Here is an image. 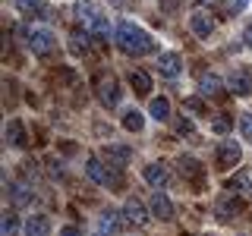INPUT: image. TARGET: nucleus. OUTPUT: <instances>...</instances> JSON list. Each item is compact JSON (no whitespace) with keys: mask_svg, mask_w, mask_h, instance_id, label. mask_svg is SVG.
I'll use <instances>...</instances> for the list:
<instances>
[{"mask_svg":"<svg viewBox=\"0 0 252 236\" xmlns=\"http://www.w3.org/2000/svg\"><path fill=\"white\" fill-rule=\"evenodd\" d=\"M85 173H89V179H92V183H98V186H107V189L120 186L117 170H110V164H104L101 157H92V161L85 164Z\"/></svg>","mask_w":252,"mask_h":236,"instance_id":"obj_3","label":"nucleus"},{"mask_svg":"<svg viewBox=\"0 0 252 236\" xmlns=\"http://www.w3.org/2000/svg\"><path fill=\"white\" fill-rule=\"evenodd\" d=\"M123 126L129 132H139L142 129V114H136V110H126V114H123Z\"/></svg>","mask_w":252,"mask_h":236,"instance_id":"obj_24","label":"nucleus"},{"mask_svg":"<svg viewBox=\"0 0 252 236\" xmlns=\"http://www.w3.org/2000/svg\"><path fill=\"white\" fill-rule=\"evenodd\" d=\"M123 224H126L123 211H101V217H98V233L114 236V233L123 230Z\"/></svg>","mask_w":252,"mask_h":236,"instance_id":"obj_9","label":"nucleus"},{"mask_svg":"<svg viewBox=\"0 0 252 236\" xmlns=\"http://www.w3.org/2000/svg\"><path fill=\"white\" fill-rule=\"evenodd\" d=\"M19 217H16L13 214V211H6V214H3V220H0V236H16V233H19Z\"/></svg>","mask_w":252,"mask_h":236,"instance_id":"obj_21","label":"nucleus"},{"mask_svg":"<svg viewBox=\"0 0 252 236\" xmlns=\"http://www.w3.org/2000/svg\"><path fill=\"white\" fill-rule=\"evenodd\" d=\"M16 6H19L22 13H29V16L32 13H44L41 10V0H16Z\"/></svg>","mask_w":252,"mask_h":236,"instance_id":"obj_26","label":"nucleus"},{"mask_svg":"<svg viewBox=\"0 0 252 236\" xmlns=\"http://www.w3.org/2000/svg\"><path fill=\"white\" fill-rule=\"evenodd\" d=\"M142 179H145L152 189H164V186L170 183V173H167L164 164H148V167L142 170Z\"/></svg>","mask_w":252,"mask_h":236,"instance_id":"obj_10","label":"nucleus"},{"mask_svg":"<svg viewBox=\"0 0 252 236\" xmlns=\"http://www.w3.org/2000/svg\"><path fill=\"white\" fill-rule=\"evenodd\" d=\"M164 13H173V10H177V6H180V0H164Z\"/></svg>","mask_w":252,"mask_h":236,"instance_id":"obj_30","label":"nucleus"},{"mask_svg":"<svg viewBox=\"0 0 252 236\" xmlns=\"http://www.w3.org/2000/svg\"><path fill=\"white\" fill-rule=\"evenodd\" d=\"M240 132H243L246 139H252V114H243V117H240Z\"/></svg>","mask_w":252,"mask_h":236,"instance_id":"obj_28","label":"nucleus"},{"mask_svg":"<svg viewBox=\"0 0 252 236\" xmlns=\"http://www.w3.org/2000/svg\"><path fill=\"white\" fill-rule=\"evenodd\" d=\"M22 230H26V236H47L51 233V224H47V217L35 214V217H29L26 224H22Z\"/></svg>","mask_w":252,"mask_h":236,"instance_id":"obj_16","label":"nucleus"},{"mask_svg":"<svg viewBox=\"0 0 252 236\" xmlns=\"http://www.w3.org/2000/svg\"><path fill=\"white\" fill-rule=\"evenodd\" d=\"M129 82H132V88H136L139 94H152V76H148V73L136 69V73L129 76Z\"/></svg>","mask_w":252,"mask_h":236,"instance_id":"obj_20","label":"nucleus"},{"mask_svg":"<svg viewBox=\"0 0 252 236\" xmlns=\"http://www.w3.org/2000/svg\"><path fill=\"white\" fill-rule=\"evenodd\" d=\"M10 202L16 205V208H26V205L35 202V195H32V189L26 183H13L10 186Z\"/></svg>","mask_w":252,"mask_h":236,"instance_id":"obj_14","label":"nucleus"},{"mask_svg":"<svg viewBox=\"0 0 252 236\" xmlns=\"http://www.w3.org/2000/svg\"><path fill=\"white\" fill-rule=\"evenodd\" d=\"M249 199H252V186H249Z\"/></svg>","mask_w":252,"mask_h":236,"instance_id":"obj_34","label":"nucleus"},{"mask_svg":"<svg viewBox=\"0 0 252 236\" xmlns=\"http://www.w3.org/2000/svg\"><path fill=\"white\" fill-rule=\"evenodd\" d=\"M218 217H233V214H240L243 211V202L236 199V195H220V202H218Z\"/></svg>","mask_w":252,"mask_h":236,"instance_id":"obj_15","label":"nucleus"},{"mask_svg":"<svg viewBox=\"0 0 252 236\" xmlns=\"http://www.w3.org/2000/svg\"><path fill=\"white\" fill-rule=\"evenodd\" d=\"M224 85H227V91H230V94H240V98L252 94V76H246V73H230Z\"/></svg>","mask_w":252,"mask_h":236,"instance_id":"obj_11","label":"nucleus"},{"mask_svg":"<svg viewBox=\"0 0 252 236\" xmlns=\"http://www.w3.org/2000/svg\"><path fill=\"white\" fill-rule=\"evenodd\" d=\"M76 19L85 26V31H92V35H98V38L110 35V22H107V16L101 13V6L94 3V0H79L76 3Z\"/></svg>","mask_w":252,"mask_h":236,"instance_id":"obj_2","label":"nucleus"},{"mask_svg":"<svg viewBox=\"0 0 252 236\" xmlns=\"http://www.w3.org/2000/svg\"><path fill=\"white\" fill-rule=\"evenodd\" d=\"M94 236H104V233H94Z\"/></svg>","mask_w":252,"mask_h":236,"instance_id":"obj_35","label":"nucleus"},{"mask_svg":"<svg viewBox=\"0 0 252 236\" xmlns=\"http://www.w3.org/2000/svg\"><path fill=\"white\" fill-rule=\"evenodd\" d=\"M218 161H220V167H233L236 161H240V145L236 142H220V148H218Z\"/></svg>","mask_w":252,"mask_h":236,"instance_id":"obj_13","label":"nucleus"},{"mask_svg":"<svg viewBox=\"0 0 252 236\" xmlns=\"http://www.w3.org/2000/svg\"><path fill=\"white\" fill-rule=\"evenodd\" d=\"M107 157H110L114 164H129L132 148H126V145H110V148H107Z\"/></svg>","mask_w":252,"mask_h":236,"instance_id":"obj_22","label":"nucleus"},{"mask_svg":"<svg viewBox=\"0 0 252 236\" xmlns=\"http://www.w3.org/2000/svg\"><path fill=\"white\" fill-rule=\"evenodd\" d=\"M69 54H76V57L89 54V31H73L69 35Z\"/></svg>","mask_w":252,"mask_h":236,"instance_id":"obj_18","label":"nucleus"},{"mask_svg":"<svg viewBox=\"0 0 252 236\" xmlns=\"http://www.w3.org/2000/svg\"><path fill=\"white\" fill-rule=\"evenodd\" d=\"M155 69H158V76H164V79H180V73H183V57H180L177 51H164V54H158Z\"/></svg>","mask_w":252,"mask_h":236,"instance_id":"obj_5","label":"nucleus"},{"mask_svg":"<svg viewBox=\"0 0 252 236\" xmlns=\"http://www.w3.org/2000/svg\"><path fill=\"white\" fill-rule=\"evenodd\" d=\"M211 129L218 132V136H224V132H230V117H215V123H211Z\"/></svg>","mask_w":252,"mask_h":236,"instance_id":"obj_27","label":"nucleus"},{"mask_svg":"<svg viewBox=\"0 0 252 236\" xmlns=\"http://www.w3.org/2000/svg\"><path fill=\"white\" fill-rule=\"evenodd\" d=\"M110 3H114V6H120V3H123V0H110Z\"/></svg>","mask_w":252,"mask_h":236,"instance_id":"obj_33","label":"nucleus"},{"mask_svg":"<svg viewBox=\"0 0 252 236\" xmlns=\"http://www.w3.org/2000/svg\"><path fill=\"white\" fill-rule=\"evenodd\" d=\"M220 88H224V79L215 76V73H205V76L199 79V91H202V94H218Z\"/></svg>","mask_w":252,"mask_h":236,"instance_id":"obj_19","label":"nucleus"},{"mask_svg":"<svg viewBox=\"0 0 252 236\" xmlns=\"http://www.w3.org/2000/svg\"><path fill=\"white\" fill-rule=\"evenodd\" d=\"M29 47L38 54V57H47V54L54 51V35L47 29H35V31H29Z\"/></svg>","mask_w":252,"mask_h":236,"instance_id":"obj_8","label":"nucleus"},{"mask_svg":"<svg viewBox=\"0 0 252 236\" xmlns=\"http://www.w3.org/2000/svg\"><path fill=\"white\" fill-rule=\"evenodd\" d=\"M243 41H246V44H249V47H252V26H249V29H246V31H243Z\"/></svg>","mask_w":252,"mask_h":236,"instance_id":"obj_32","label":"nucleus"},{"mask_svg":"<svg viewBox=\"0 0 252 236\" xmlns=\"http://www.w3.org/2000/svg\"><path fill=\"white\" fill-rule=\"evenodd\" d=\"M177 167L183 170V173H189V177H202V167H199L195 161H189V157H180V161H177Z\"/></svg>","mask_w":252,"mask_h":236,"instance_id":"obj_25","label":"nucleus"},{"mask_svg":"<svg viewBox=\"0 0 252 236\" xmlns=\"http://www.w3.org/2000/svg\"><path fill=\"white\" fill-rule=\"evenodd\" d=\"M243 186H252V183H249V173H240V177H233V189H243Z\"/></svg>","mask_w":252,"mask_h":236,"instance_id":"obj_29","label":"nucleus"},{"mask_svg":"<svg viewBox=\"0 0 252 236\" xmlns=\"http://www.w3.org/2000/svg\"><path fill=\"white\" fill-rule=\"evenodd\" d=\"M60 236H82V233H79V227H63Z\"/></svg>","mask_w":252,"mask_h":236,"instance_id":"obj_31","label":"nucleus"},{"mask_svg":"<svg viewBox=\"0 0 252 236\" xmlns=\"http://www.w3.org/2000/svg\"><path fill=\"white\" fill-rule=\"evenodd\" d=\"M189 29H192L195 38H208L211 31H215V16H211L208 10H195L192 16H189Z\"/></svg>","mask_w":252,"mask_h":236,"instance_id":"obj_7","label":"nucleus"},{"mask_svg":"<svg viewBox=\"0 0 252 236\" xmlns=\"http://www.w3.org/2000/svg\"><path fill=\"white\" fill-rule=\"evenodd\" d=\"M152 117L155 120H167L170 117V101L167 98H152Z\"/></svg>","mask_w":252,"mask_h":236,"instance_id":"obj_23","label":"nucleus"},{"mask_svg":"<svg viewBox=\"0 0 252 236\" xmlns=\"http://www.w3.org/2000/svg\"><path fill=\"white\" fill-rule=\"evenodd\" d=\"M114 41L120 47L123 54H129V57H142V54H152V35L148 31H142L139 26H132V22H120V26L114 29Z\"/></svg>","mask_w":252,"mask_h":236,"instance_id":"obj_1","label":"nucleus"},{"mask_svg":"<svg viewBox=\"0 0 252 236\" xmlns=\"http://www.w3.org/2000/svg\"><path fill=\"white\" fill-rule=\"evenodd\" d=\"M6 142L16 148H26V142H29V132H26V126H22L19 120H13L10 126H6Z\"/></svg>","mask_w":252,"mask_h":236,"instance_id":"obj_17","label":"nucleus"},{"mask_svg":"<svg viewBox=\"0 0 252 236\" xmlns=\"http://www.w3.org/2000/svg\"><path fill=\"white\" fill-rule=\"evenodd\" d=\"M123 217L129 227H145L148 217H152V208H145V202L139 199H126L123 202Z\"/></svg>","mask_w":252,"mask_h":236,"instance_id":"obj_6","label":"nucleus"},{"mask_svg":"<svg viewBox=\"0 0 252 236\" xmlns=\"http://www.w3.org/2000/svg\"><path fill=\"white\" fill-rule=\"evenodd\" d=\"M148 208H152V214L161 217V220H170V217H173V202H170L164 192L152 195V205H148Z\"/></svg>","mask_w":252,"mask_h":236,"instance_id":"obj_12","label":"nucleus"},{"mask_svg":"<svg viewBox=\"0 0 252 236\" xmlns=\"http://www.w3.org/2000/svg\"><path fill=\"white\" fill-rule=\"evenodd\" d=\"M94 91H98V101L104 107H117V101H120V85H117V79L110 73H101L98 82H94Z\"/></svg>","mask_w":252,"mask_h":236,"instance_id":"obj_4","label":"nucleus"}]
</instances>
